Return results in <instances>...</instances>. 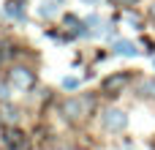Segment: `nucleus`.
Wrapping results in <instances>:
<instances>
[{
  "mask_svg": "<svg viewBox=\"0 0 155 150\" xmlns=\"http://www.w3.org/2000/svg\"><path fill=\"white\" fill-rule=\"evenodd\" d=\"M142 90H147V96H155V82H142Z\"/></svg>",
  "mask_w": 155,
  "mask_h": 150,
  "instance_id": "9",
  "label": "nucleus"
},
{
  "mask_svg": "<svg viewBox=\"0 0 155 150\" xmlns=\"http://www.w3.org/2000/svg\"><path fill=\"white\" fill-rule=\"evenodd\" d=\"M114 52H117V55H125V57H134L139 49H136L131 41H117V44H114Z\"/></svg>",
  "mask_w": 155,
  "mask_h": 150,
  "instance_id": "6",
  "label": "nucleus"
},
{
  "mask_svg": "<svg viewBox=\"0 0 155 150\" xmlns=\"http://www.w3.org/2000/svg\"><path fill=\"white\" fill-rule=\"evenodd\" d=\"M5 16L25 19V8H22V3H19V0H16V3H8V5H5Z\"/></svg>",
  "mask_w": 155,
  "mask_h": 150,
  "instance_id": "7",
  "label": "nucleus"
},
{
  "mask_svg": "<svg viewBox=\"0 0 155 150\" xmlns=\"http://www.w3.org/2000/svg\"><path fill=\"white\" fill-rule=\"evenodd\" d=\"M3 120L5 123H16V109L14 107H3Z\"/></svg>",
  "mask_w": 155,
  "mask_h": 150,
  "instance_id": "8",
  "label": "nucleus"
},
{
  "mask_svg": "<svg viewBox=\"0 0 155 150\" xmlns=\"http://www.w3.org/2000/svg\"><path fill=\"white\" fill-rule=\"evenodd\" d=\"M8 82H11L14 87H19V90H30V87L35 85V74H33L30 68H22V66H16V68H11V74H8Z\"/></svg>",
  "mask_w": 155,
  "mask_h": 150,
  "instance_id": "1",
  "label": "nucleus"
},
{
  "mask_svg": "<svg viewBox=\"0 0 155 150\" xmlns=\"http://www.w3.org/2000/svg\"><path fill=\"white\" fill-rule=\"evenodd\" d=\"M125 85H128V74H114V77L104 79V93H109V96H117V93H120Z\"/></svg>",
  "mask_w": 155,
  "mask_h": 150,
  "instance_id": "3",
  "label": "nucleus"
},
{
  "mask_svg": "<svg viewBox=\"0 0 155 150\" xmlns=\"http://www.w3.org/2000/svg\"><path fill=\"white\" fill-rule=\"evenodd\" d=\"M63 85H65L68 90H74V87H79V79H74V77H68V79H65Z\"/></svg>",
  "mask_w": 155,
  "mask_h": 150,
  "instance_id": "10",
  "label": "nucleus"
},
{
  "mask_svg": "<svg viewBox=\"0 0 155 150\" xmlns=\"http://www.w3.org/2000/svg\"><path fill=\"white\" fill-rule=\"evenodd\" d=\"M87 107H90V101H79V98H71V101H65L63 112H65V118L76 120V118H82V115H84V109H87Z\"/></svg>",
  "mask_w": 155,
  "mask_h": 150,
  "instance_id": "4",
  "label": "nucleus"
},
{
  "mask_svg": "<svg viewBox=\"0 0 155 150\" xmlns=\"http://www.w3.org/2000/svg\"><path fill=\"white\" fill-rule=\"evenodd\" d=\"M5 145L11 150H27V142H25V137L19 131H8L5 134Z\"/></svg>",
  "mask_w": 155,
  "mask_h": 150,
  "instance_id": "5",
  "label": "nucleus"
},
{
  "mask_svg": "<svg viewBox=\"0 0 155 150\" xmlns=\"http://www.w3.org/2000/svg\"><path fill=\"white\" fill-rule=\"evenodd\" d=\"M117 3H123V5H134L136 0H117Z\"/></svg>",
  "mask_w": 155,
  "mask_h": 150,
  "instance_id": "11",
  "label": "nucleus"
},
{
  "mask_svg": "<svg viewBox=\"0 0 155 150\" xmlns=\"http://www.w3.org/2000/svg\"><path fill=\"white\" fill-rule=\"evenodd\" d=\"M153 16H155V5H153Z\"/></svg>",
  "mask_w": 155,
  "mask_h": 150,
  "instance_id": "12",
  "label": "nucleus"
},
{
  "mask_svg": "<svg viewBox=\"0 0 155 150\" xmlns=\"http://www.w3.org/2000/svg\"><path fill=\"white\" fill-rule=\"evenodd\" d=\"M104 126H106L109 131H123V128L128 126V118H125V112H120V109H109V112L104 115Z\"/></svg>",
  "mask_w": 155,
  "mask_h": 150,
  "instance_id": "2",
  "label": "nucleus"
}]
</instances>
